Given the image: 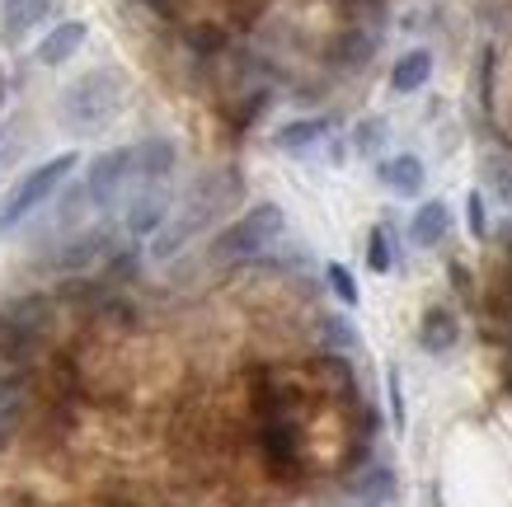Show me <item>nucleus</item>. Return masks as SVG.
I'll return each instance as SVG.
<instances>
[{
  "mask_svg": "<svg viewBox=\"0 0 512 507\" xmlns=\"http://www.w3.org/2000/svg\"><path fill=\"white\" fill-rule=\"evenodd\" d=\"M235 188H240V184H235V174H231V179H202V184L170 212V221L151 235V259L170 263L184 245H193V240H198V235L217 221V212H226V202L235 198Z\"/></svg>",
  "mask_w": 512,
  "mask_h": 507,
  "instance_id": "f257e3e1",
  "label": "nucleus"
},
{
  "mask_svg": "<svg viewBox=\"0 0 512 507\" xmlns=\"http://www.w3.org/2000/svg\"><path fill=\"white\" fill-rule=\"evenodd\" d=\"M118 113H123V80H118V71H109V66L85 71L76 85H66L62 104H57V118H62V127L71 137L104 132Z\"/></svg>",
  "mask_w": 512,
  "mask_h": 507,
  "instance_id": "f03ea898",
  "label": "nucleus"
},
{
  "mask_svg": "<svg viewBox=\"0 0 512 507\" xmlns=\"http://www.w3.org/2000/svg\"><path fill=\"white\" fill-rule=\"evenodd\" d=\"M76 169H80V155L62 151V155H52V160H43V165H33L29 174H19L15 184L5 188V198H0V231H15L29 216L43 212L47 202L71 184Z\"/></svg>",
  "mask_w": 512,
  "mask_h": 507,
  "instance_id": "7ed1b4c3",
  "label": "nucleus"
},
{
  "mask_svg": "<svg viewBox=\"0 0 512 507\" xmlns=\"http://www.w3.org/2000/svg\"><path fill=\"white\" fill-rule=\"evenodd\" d=\"M146 184L141 179V165H137V141H127V146H109V151H99L85 165V179H80V193H85V207L94 212H113L118 202L127 207V198Z\"/></svg>",
  "mask_w": 512,
  "mask_h": 507,
  "instance_id": "20e7f679",
  "label": "nucleus"
},
{
  "mask_svg": "<svg viewBox=\"0 0 512 507\" xmlns=\"http://www.w3.org/2000/svg\"><path fill=\"white\" fill-rule=\"evenodd\" d=\"M278 240H287V212L278 202H254L240 221H231L217 235L212 254L217 259H268Z\"/></svg>",
  "mask_w": 512,
  "mask_h": 507,
  "instance_id": "39448f33",
  "label": "nucleus"
},
{
  "mask_svg": "<svg viewBox=\"0 0 512 507\" xmlns=\"http://www.w3.org/2000/svg\"><path fill=\"white\" fill-rule=\"evenodd\" d=\"M174 212V193H170V179H151L141 184L123 207V226L127 235H156Z\"/></svg>",
  "mask_w": 512,
  "mask_h": 507,
  "instance_id": "423d86ee",
  "label": "nucleus"
},
{
  "mask_svg": "<svg viewBox=\"0 0 512 507\" xmlns=\"http://www.w3.org/2000/svg\"><path fill=\"white\" fill-rule=\"evenodd\" d=\"M52 15V0H0V43L19 47L33 29H43Z\"/></svg>",
  "mask_w": 512,
  "mask_h": 507,
  "instance_id": "0eeeda50",
  "label": "nucleus"
},
{
  "mask_svg": "<svg viewBox=\"0 0 512 507\" xmlns=\"http://www.w3.org/2000/svg\"><path fill=\"white\" fill-rule=\"evenodd\" d=\"M85 38H90V24L85 19H62V24H52V29L38 38V66H66L71 57H76L80 47H85Z\"/></svg>",
  "mask_w": 512,
  "mask_h": 507,
  "instance_id": "6e6552de",
  "label": "nucleus"
},
{
  "mask_svg": "<svg viewBox=\"0 0 512 507\" xmlns=\"http://www.w3.org/2000/svg\"><path fill=\"white\" fill-rule=\"evenodd\" d=\"M451 226H456V216H451V207L442 198L419 202L414 216H409V245L414 249H437L451 235Z\"/></svg>",
  "mask_w": 512,
  "mask_h": 507,
  "instance_id": "1a4fd4ad",
  "label": "nucleus"
},
{
  "mask_svg": "<svg viewBox=\"0 0 512 507\" xmlns=\"http://www.w3.org/2000/svg\"><path fill=\"white\" fill-rule=\"evenodd\" d=\"M376 179L386 184L390 198H419L423 184H428V169H423L419 155H390V160H381L376 165Z\"/></svg>",
  "mask_w": 512,
  "mask_h": 507,
  "instance_id": "9d476101",
  "label": "nucleus"
},
{
  "mask_svg": "<svg viewBox=\"0 0 512 507\" xmlns=\"http://www.w3.org/2000/svg\"><path fill=\"white\" fill-rule=\"evenodd\" d=\"M334 132V118H296V123H282L273 132V146L282 155H315Z\"/></svg>",
  "mask_w": 512,
  "mask_h": 507,
  "instance_id": "9b49d317",
  "label": "nucleus"
},
{
  "mask_svg": "<svg viewBox=\"0 0 512 507\" xmlns=\"http://www.w3.org/2000/svg\"><path fill=\"white\" fill-rule=\"evenodd\" d=\"M456 338H461V320H456V310L428 306V315H423V324H419V348L423 353H433V357L451 353V348H456Z\"/></svg>",
  "mask_w": 512,
  "mask_h": 507,
  "instance_id": "f8f14e48",
  "label": "nucleus"
},
{
  "mask_svg": "<svg viewBox=\"0 0 512 507\" xmlns=\"http://www.w3.org/2000/svg\"><path fill=\"white\" fill-rule=\"evenodd\" d=\"M433 80V47H409L400 62L390 66V90L395 94H419Z\"/></svg>",
  "mask_w": 512,
  "mask_h": 507,
  "instance_id": "ddd939ff",
  "label": "nucleus"
},
{
  "mask_svg": "<svg viewBox=\"0 0 512 507\" xmlns=\"http://www.w3.org/2000/svg\"><path fill=\"white\" fill-rule=\"evenodd\" d=\"M137 165H141V179H170L179 169V141L174 137H141L137 141Z\"/></svg>",
  "mask_w": 512,
  "mask_h": 507,
  "instance_id": "4468645a",
  "label": "nucleus"
},
{
  "mask_svg": "<svg viewBox=\"0 0 512 507\" xmlns=\"http://www.w3.org/2000/svg\"><path fill=\"white\" fill-rule=\"evenodd\" d=\"M395 489H400V479H395V470H390V465H367V470L348 484L353 503H381V507L395 503Z\"/></svg>",
  "mask_w": 512,
  "mask_h": 507,
  "instance_id": "2eb2a0df",
  "label": "nucleus"
},
{
  "mask_svg": "<svg viewBox=\"0 0 512 507\" xmlns=\"http://www.w3.org/2000/svg\"><path fill=\"white\" fill-rule=\"evenodd\" d=\"M484 184L494 188V198L512 207V155H489L484 160Z\"/></svg>",
  "mask_w": 512,
  "mask_h": 507,
  "instance_id": "dca6fc26",
  "label": "nucleus"
},
{
  "mask_svg": "<svg viewBox=\"0 0 512 507\" xmlns=\"http://www.w3.org/2000/svg\"><path fill=\"white\" fill-rule=\"evenodd\" d=\"M386 137H390L386 118H362V123L353 127V151L357 155H376L381 146H386Z\"/></svg>",
  "mask_w": 512,
  "mask_h": 507,
  "instance_id": "f3484780",
  "label": "nucleus"
},
{
  "mask_svg": "<svg viewBox=\"0 0 512 507\" xmlns=\"http://www.w3.org/2000/svg\"><path fill=\"white\" fill-rule=\"evenodd\" d=\"M367 268H372V273H390V268H395V240H390V226H372V240H367Z\"/></svg>",
  "mask_w": 512,
  "mask_h": 507,
  "instance_id": "a211bd4d",
  "label": "nucleus"
},
{
  "mask_svg": "<svg viewBox=\"0 0 512 507\" xmlns=\"http://www.w3.org/2000/svg\"><path fill=\"white\" fill-rule=\"evenodd\" d=\"M325 343L329 348H339V353H357L362 348V334H357V324L348 315H329L325 320Z\"/></svg>",
  "mask_w": 512,
  "mask_h": 507,
  "instance_id": "6ab92c4d",
  "label": "nucleus"
},
{
  "mask_svg": "<svg viewBox=\"0 0 512 507\" xmlns=\"http://www.w3.org/2000/svg\"><path fill=\"white\" fill-rule=\"evenodd\" d=\"M325 277H329V292L339 296V301H343V306H348V310H353L357 301H362V292H357V277L348 273L343 263H329V268H325Z\"/></svg>",
  "mask_w": 512,
  "mask_h": 507,
  "instance_id": "aec40b11",
  "label": "nucleus"
},
{
  "mask_svg": "<svg viewBox=\"0 0 512 507\" xmlns=\"http://www.w3.org/2000/svg\"><path fill=\"white\" fill-rule=\"evenodd\" d=\"M466 226L475 240H489V216H484V193L480 188H470V198H466Z\"/></svg>",
  "mask_w": 512,
  "mask_h": 507,
  "instance_id": "412c9836",
  "label": "nucleus"
},
{
  "mask_svg": "<svg viewBox=\"0 0 512 507\" xmlns=\"http://www.w3.org/2000/svg\"><path fill=\"white\" fill-rule=\"evenodd\" d=\"M386 395H390V423H395V432H404L409 414H404V390H400V371L395 367L386 371Z\"/></svg>",
  "mask_w": 512,
  "mask_h": 507,
  "instance_id": "4be33fe9",
  "label": "nucleus"
},
{
  "mask_svg": "<svg viewBox=\"0 0 512 507\" xmlns=\"http://www.w3.org/2000/svg\"><path fill=\"white\" fill-rule=\"evenodd\" d=\"M15 409H19L15 390H5V385H0V442H5V432H10V423H15Z\"/></svg>",
  "mask_w": 512,
  "mask_h": 507,
  "instance_id": "5701e85b",
  "label": "nucleus"
},
{
  "mask_svg": "<svg viewBox=\"0 0 512 507\" xmlns=\"http://www.w3.org/2000/svg\"><path fill=\"white\" fill-rule=\"evenodd\" d=\"M498 235H503V240H512V216H508V221H503V231H498Z\"/></svg>",
  "mask_w": 512,
  "mask_h": 507,
  "instance_id": "b1692460",
  "label": "nucleus"
}]
</instances>
